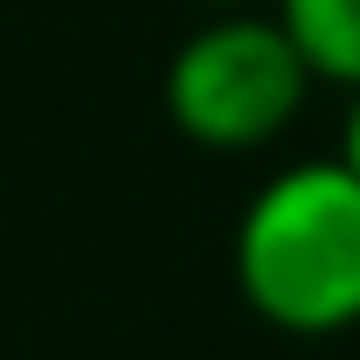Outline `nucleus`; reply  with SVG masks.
Returning a JSON list of instances; mask_svg holds the SVG:
<instances>
[{
    "mask_svg": "<svg viewBox=\"0 0 360 360\" xmlns=\"http://www.w3.org/2000/svg\"><path fill=\"white\" fill-rule=\"evenodd\" d=\"M236 287L287 338L360 323V176L346 155L265 176L236 228Z\"/></svg>",
    "mask_w": 360,
    "mask_h": 360,
    "instance_id": "nucleus-1",
    "label": "nucleus"
},
{
    "mask_svg": "<svg viewBox=\"0 0 360 360\" xmlns=\"http://www.w3.org/2000/svg\"><path fill=\"white\" fill-rule=\"evenodd\" d=\"M309 81L316 74L280 30V15L228 8L176 44L169 74H162V103L184 140L214 147V155H250L302 118Z\"/></svg>",
    "mask_w": 360,
    "mask_h": 360,
    "instance_id": "nucleus-2",
    "label": "nucleus"
},
{
    "mask_svg": "<svg viewBox=\"0 0 360 360\" xmlns=\"http://www.w3.org/2000/svg\"><path fill=\"white\" fill-rule=\"evenodd\" d=\"M280 30L316 81L360 89V0H280Z\"/></svg>",
    "mask_w": 360,
    "mask_h": 360,
    "instance_id": "nucleus-3",
    "label": "nucleus"
},
{
    "mask_svg": "<svg viewBox=\"0 0 360 360\" xmlns=\"http://www.w3.org/2000/svg\"><path fill=\"white\" fill-rule=\"evenodd\" d=\"M338 155H346L353 176H360V89H353V118H346V147H338Z\"/></svg>",
    "mask_w": 360,
    "mask_h": 360,
    "instance_id": "nucleus-4",
    "label": "nucleus"
},
{
    "mask_svg": "<svg viewBox=\"0 0 360 360\" xmlns=\"http://www.w3.org/2000/svg\"><path fill=\"white\" fill-rule=\"evenodd\" d=\"M221 8H243V0H221Z\"/></svg>",
    "mask_w": 360,
    "mask_h": 360,
    "instance_id": "nucleus-5",
    "label": "nucleus"
}]
</instances>
